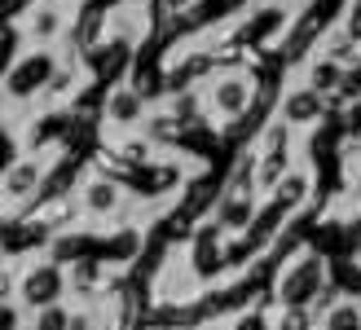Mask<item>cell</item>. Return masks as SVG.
Here are the masks:
<instances>
[{"mask_svg":"<svg viewBox=\"0 0 361 330\" xmlns=\"http://www.w3.org/2000/svg\"><path fill=\"white\" fill-rule=\"evenodd\" d=\"M335 269L331 255L313 243H295L282 251V260L269 282V308H300V313H317L322 304L335 295Z\"/></svg>","mask_w":361,"mask_h":330,"instance_id":"cell-1","label":"cell"},{"mask_svg":"<svg viewBox=\"0 0 361 330\" xmlns=\"http://www.w3.org/2000/svg\"><path fill=\"white\" fill-rule=\"evenodd\" d=\"M264 80L251 75L243 66H216L212 75L198 84V106H203V123L216 137H238L251 128V115L264 106Z\"/></svg>","mask_w":361,"mask_h":330,"instance_id":"cell-2","label":"cell"},{"mask_svg":"<svg viewBox=\"0 0 361 330\" xmlns=\"http://www.w3.org/2000/svg\"><path fill=\"white\" fill-rule=\"evenodd\" d=\"M71 203H75V220L84 229H93V233L119 225V220H146V212L133 203V194L123 190L115 176H102L93 168H84Z\"/></svg>","mask_w":361,"mask_h":330,"instance_id":"cell-3","label":"cell"},{"mask_svg":"<svg viewBox=\"0 0 361 330\" xmlns=\"http://www.w3.org/2000/svg\"><path fill=\"white\" fill-rule=\"evenodd\" d=\"M58 62H62V49H18L9 71L0 75V106H27V110H35L49 75L58 71Z\"/></svg>","mask_w":361,"mask_h":330,"instance_id":"cell-4","label":"cell"},{"mask_svg":"<svg viewBox=\"0 0 361 330\" xmlns=\"http://www.w3.org/2000/svg\"><path fill=\"white\" fill-rule=\"evenodd\" d=\"M62 154V150H53ZM53 154H13L5 168H0V220H13V216H27L35 203H40V185H44V172Z\"/></svg>","mask_w":361,"mask_h":330,"instance_id":"cell-5","label":"cell"},{"mask_svg":"<svg viewBox=\"0 0 361 330\" xmlns=\"http://www.w3.org/2000/svg\"><path fill=\"white\" fill-rule=\"evenodd\" d=\"M150 106H154V102L141 93L128 75L115 80V84H106V93H102V102H97V137H102V141H115V137L137 133Z\"/></svg>","mask_w":361,"mask_h":330,"instance_id":"cell-6","label":"cell"},{"mask_svg":"<svg viewBox=\"0 0 361 330\" xmlns=\"http://www.w3.org/2000/svg\"><path fill=\"white\" fill-rule=\"evenodd\" d=\"M13 304L27 308V313L66 304V269L53 264L49 255H31V260L18 264V273H13Z\"/></svg>","mask_w":361,"mask_h":330,"instance_id":"cell-7","label":"cell"},{"mask_svg":"<svg viewBox=\"0 0 361 330\" xmlns=\"http://www.w3.org/2000/svg\"><path fill=\"white\" fill-rule=\"evenodd\" d=\"M274 119L286 123L291 133H313V128H322L331 119V106L326 97H317L309 84H300L295 80V71H291V80H282L278 84V97H274Z\"/></svg>","mask_w":361,"mask_h":330,"instance_id":"cell-8","label":"cell"},{"mask_svg":"<svg viewBox=\"0 0 361 330\" xmlns=\"http://www.w3.org/2000/svg\"><path fill=\"white\" fill-rule=\"evenodd\" d=\"M66 27H71V13L62 5H53V0H31L13 18V31L23 40V49H62Z\"/></svg>","mask_w":361,"mask_h":330,"instance_id":"cell-9","label":"cell"},{"mask_svg":"<svg viewBox=\"0 0 361 330\" xmlns=\"http://www.w3.org/2000/svg\"><path fill=\"white\" fill-rule=\"evenodd\" d=\"M256 207H260V198H256V194L216 190L212 207H207V220H212V225L221 229L225 238H238V233H247V225H251V216H256Z\"/></svg>","mask_w":361,"mask_h":330,"instance_id":"cell-10","label":"cell"},{"mask_svg":"<svg viewBox=\"0 0 361 330\" xmlns=\"http://www.w3.org/2000/svg\"><path fill=\"white\" fill-rule=\"evenodd\" d=\"M317 330H361V295H344V291H335L313 313Z\"/></svg>","mask_w":361,"mask_h":330,"instance_id":"cell-11","label":"cell"},{"mask_svg":"<svg viewBox=\"0 0 361 330\" xmlns=\"http://www.w3.org/2000/svg\"><path fill=\"white\" fill-rule=\"evenodd\" d=\"M331 115H348V110L361 106V53L339 71V84H335V93H331Z\"/></svg>","mask_w":361,"mask_h":330,"instance_id":"cell-12","label":"cell"},{"mask_svg":"<svg viewBox=\"0 0 361 330\" xmlns=\"http://www.w3.org/2000/svg\"><path fill=\"white\" fill-rule=\"evenodd\" d=\"M27 330H66V304H53V308H40V313H31Z\"/></svg>","mask_w":361,"mask_h":330,"instance_id":"cell-13","label":"cell"},{"mask_svg":"<svg viewBox=\"0 0 361 330\" xmlns=\"http://www.w3.org/2000/svg\"><path fill=\"white\" fill-rule=\"evenodd\" d=\"M53 5H62L66 13H80V9H88V5H93V0H53Z\"/></svg>","mask_w":361,"mask_h":330,"instance_id":"cell-14","label":"cell"},{"mask_svg":"<svg viewBox=\"0 0 361 330\" xmlns=\"http://www.w3.org/2000/svg\"><path fill=\"white\" fill-rule=\"evenodd\" d=\"M176 330H207V326H176Z\"/></svg>","mask_w":361,"mask_h":330,"instance_id":"cell-15","label":"cell"},{"mask_svg":"<svg viewBox=\"0 0 361 330\" xmlns=\"http://www.w3.org/2000/svg\"><path fill=\"white\" fill-rule=\"evenodd\" d=\"M0 260H5V255H0Z\"/></svg>","mask_w":361,"mask_h":330,"instance_id":"cell-16","label":"cell"}]
</instances>
